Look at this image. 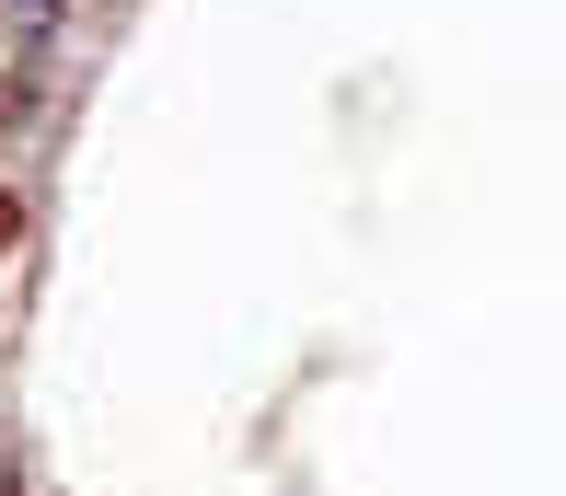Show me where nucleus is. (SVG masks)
I'll list each match as a JSON object with an SVG mask.
<instances>
[{"label":"nucleus","instance_id":"f257e3e1","mask_svg":"<svg viewBox=\"0 0 566 496\" xmlns=\"http://www.w3.org/2000/svg\"><path fill=\"white\" fill-rule=\"evenodd\" d=\"M12 231H23V208H12V197H0V243H12Z\"/></svg>","mask_w":566,"mask_h":496},{"label":"nucleus","instance_id":"f03ea898","mask_svg":"<svg viewBox=\"0 0 566 496\" xmlns=\"http://www.w3.org/2000/svg\"><path fill=\"white\" fill-rule=\"evenodd\" d=\"M0 496H12V485H0Z\"/></svg>","mask_w":566,"mask_h":496}]
</instances>
